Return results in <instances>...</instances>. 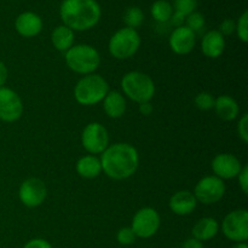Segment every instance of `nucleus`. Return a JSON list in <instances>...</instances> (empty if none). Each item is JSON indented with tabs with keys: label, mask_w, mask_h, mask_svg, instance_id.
Masks as SVG:
<instances>
[{
	"label": "nucleus",
	"mask_w": 248,
	"mask_h": 248,
	"mask_svg": "<svg viewBox=\"0 0 248 248\" xmlns=\"http://www.w3.org/2000/svg\"><path fill=\"white\" fill-rule=\"evenodd\" d=\"M222 232L227 239L234 242H246L248 239V212L236 210L225 216L222 223Z\"/></svg>",
	"instance_id": "obj_7"
},
{
	"label": "nucleus",
	"mask_w": 248,
	"mask_h": 248,
	"mask_svg": "<svg viewBox=\"0 0 248 248\" xmlns=\"http://www.w3.org/2000/svg\"><path fill=\"white\" fill-rule=\"evenodd\" d=\"M182 248H203V245L202 242L193 237V239L186 240L183 244V246H182Z\"/></svg>",
	"instance_id": "obj_34"
},
{
	"label": "nucleus",
	"mask_w": 248,
	"mask_h": 248,
	"mask_svg": "<svg viewBox=\"0 0 248 248\" xmlns=\"http://www.w3.org/2000/svg\"><path fill=\"white\" fill-rule=\"evenodd\" d=\"M235 28H236V23H235L232 19L230 18H227L224 19V21L222 22V24H220V28H219V33L222 34L223 36L224 35H230V34L234 33Z\"/></svg>",
	"instance_id": "obj_31"
},
{
	"label": "nucleus",
	"mask_w": 248,
	"mask_h": 248,
	"mask_svg": "<svg viewBox=\"0 0 248 248\" xmlns=\"http://www.w3.org/2000/svg\"><path fill=\"white\" fill-rule=\"evenodd\" d=\"M124 21H125L126 26L128 28L136 29L142 24V22L144 21V14H143L142 10L140 7H128L126 10L125 15H124Z\"/></svg>",
	"instance_id": "obj_24"
},
{
	"label": "nucleus",
	"mask_w": 248,
	"mask_h": 248,
	"mask_svg": "<svg viewBox=\"0 0 248 248\" xmlns=\"http://www.w3.org/2000/svg\"><path fill=\"white\" fill-rule=\"evenodd\" d=\"M81 143L91 154H102L109 144L108 131L99 123L89 124L82 131Z\"/></svg>",
	"instance_id": "obj_10"
},
{
	"label": "nucleus",
	"mask_w": 248,
	"mask_h": 248,
	"mask_svg": "<svg viewBox=\"0 0 248 248\" xmlns=\"http://www.w3.org/2000/svg\"><path fill=\"white\" fill-rule=\"evenodd\" d=\"M150 12L155 21L165 23L171 19L172 15H173V7H172L171 2H169L167 0H156L150 7Z\"/></svg>",
	"instance_id": "obj_23"
},
{
	"label": "nucleus",
	"mask_w": 248,
	"mask_h": 248,
	"mask_svg": "<svg viewBox=\"0 0 248 248\" xmlns=\"http://www.w3.org/2000/svg\"><path fill=\"white\" fill-rule=\"evenodd\" d=\"M218 230H219V224L217 220L215 218L205 217L198 220L196 224L194 225L193 236L194 239L201 242L210 241L218 234Z\"/></svg>",
	"instance_id": "obj_20"
},
{
	"label": "nucleus",
	"mask_w": 248,
	"mask_h": 248,
	"mask_svg": "<svg viewBox=\"0 0 248 248\" xmlns=\"http://www.w3.org/2000/svg\"><path fill=\"white\" fill-rule=\"evenodd\" d=\"M171 21H172V24H173V26L181 27L182 24L186 22V17H184L183 15L178 14V12H174L171 17Z\"/></svg>",
	"instance_id": "obj_36"
},
{
	"label": "nucleus",
	"mask_w": 248,
	"mask_h": 248,
	"mask_svg": "<svg viewBox=\"0 0 248 248\" xmlns=\"http://www.w3.org/2000/svg\"><path fill=\"white\" fill-rule=\"evenodd\" d=\"M109 92V85L103 77L89 74L78 81L74 89V97L82 106H94L104 99Z\"/></svg>",
	"instance_id": "obj_3"
},
{
	"label": "nucleus",
	"mask_w": 248,
	"mask_h": 248,
	"mask_svg": "<svg viewBox=\"0 0 248 248\" xmlns=\"http://www.w3.org/2000/svg\"><path fill=\"white\" fill-rule=\"evenodd\" d=\"M101 14V6L96 0H63L60 7L61 19L73 31L93 28Z\"/></svg>",
	"instance_id": "obj_2"
},
{
	"label": "nucleus",
	"mask_w": 248,
	"mask_h": 248,
	"mask_svg": "<svg viewBox=\"0 0 248 248\" xmlns=\"http://www.w3.org/2000/svg\"><path fill=\"white\" fill-rule=\"evenodd\" d=\"M225 194V184L217 176H207L198 182L194 190L196 200L203 205L218 202Z\"/></svg>",
	"instance_id": "obj_9"
},
{
	"label": "nucleus",
	"mask_w": 248,
	"mask_h": 248,
	"mask_svg": "<svg viewBox=\"0 0 248 248\" xmlns=\"http://www.w3.org/2000/svg\"><path fill=\"white\" fill-rule=\"evenodd\" d=\"M140 46V36L138 31L125 27L111 35L108 48L110 55L116 60H127L137 52Z\"/></svg>",
	"instance_id": "obj_6"
},
{
	"label": "nucleus",
	"mask_w": 248,
	"mask_h": 248,
	"mask_svg": "<svg viewBox=\"0 0 248 248\" xmlns=\"http://www.w3.org/2000/svg\"><path fill=\"white\" fill-rule=\"evenodd\" d=\"M7 75H9V73H7L6 65L0 61V87H4L7 80Z\"/></svg>",
	"instance_id": "obj_35"
},
{
	"label": "nucleus",
	"mask_w": 248,
	"mask_h": 248,
	"mask_svg": "<svg viewBox=\"0 0 248 248\" xmlns=\"http://www.w3.org/2000/svg\"><path fill=\"white\" fill-rule=\"evenodd\" d=\"M237 132H239L240 138H241L245 143H247L248 142V115L247 114H244L242 118L239 120Z\"/></svg>",
	"instance_id": "obj_30"
},
{
	"label": "nucleus",
	"mask_w": 248,
	"mask_h": 248,
	"mask_svg": "<svg viewBox=\"0 0 248 248\" xmlns=\"http://www.w3.org/2000/svg\"><path fill=\"white\" fill-rule=\"evenodd\" d=\"M195 106L201 110H210L215 107V98L208 92H201L195 97Z\"/></svg>",
	"instance_id": "obj_27"
},
{
	"label": "nucleus",
	"mask_w": 248,
	"mask_h": 248,
	"mask_svg": "<svg viewBox=\"0 0 248 248\" xmlns=\"http://www.w3.org/2000/svg\"><path fill=\"white\" fill-rule=\"evenodd\" d=\"M236 31L242 43L248 41V11H244L236 23Z\"/></svg>",
	"instance_id": "obj_28"
},
{
	"label": "nucleus",
	"mask_w": 248,
	"mask_h": 248,
	"mask_svg": "<svg viewBox=\"0 0 248 248\" xmlns=\"http://www.w3.org/2000/svg\"><path fill=\"white\" fill-rule=\"evenodd\" d=\"M225 48V39L218 31H210L201 40V50L206 57L218 58Z\"/></svg>",
	"instance_id": "obj_17"
},
{
	"label": "nucleus",
	"mask_w": 248,
	"mask_h": 248,
	"mask_svg": "<svg viewBox=\"0 0 248 248\" xmlns=\"http://www.w3.org/2000/svg\"><path fill=\"white\" fill-rule=\"evenodd\" d=\"M160 224H161V219H160L159 213L154 208L144 207L137 211L133 216L131 229L133 230L137 237L149 239L156 234Z\"/></svg>",
	"instance_id": "obj_8"
},
{
	"label": "nucleus",
	"mask_w": 248,
	"mask_h": 248,
	"mask_svg": "<svg viewBox=\"0 0 248 248\" xmlns=\"http://www.w3.org/2000/svg\"><path fill=\"white\" fill-rule=\"evenodd\" d=\"M212 170L220 179H232L239 176L242 170V164L235 155L219 154L213 159Z\"/></svg>",
	"instance_id": "obj_13"
},
{
	"label": "nucleus",
	"mask_w": 248,
	"mask_h": 248,
	"mask_svg": "<svg viewBox=\"0 0 248 248\" xmlns=\"http://www.w3.org/2000/svg\"><path fill=\"white\" fill-rule=\"evenodd\" d=\"M140 156L135 147L127 143H116L102 153V171L113 179H126L138 169Z\"/></svg>",
	"instance_id": "obj_1"
},
{
	"label": "nucleus",
	"mask_w": 248,
	"mask_h": 248,
	"mask_svg": "<svg viewBox=\"0 0 248 248\" xmlns=\"http://www.w3.org/2000/svg\"><path fill=\"white\" fill-rule=\"evenodd\" d=\"M15 28L19 35L24 38H33L43 29V19L35 12L26 11L18 15L15 22Z\"/></svg>",
	"instance_id": "obj_15"
},
{
	"label": "nucleus",
	"mask_w": 248,
	"mask_h": 248,
	"mask_svg": "<svg viewBox=\"0 0 248 248\" xmlns=\"http://www.w3.org/2000/svg\"><path fill=\"white\" fill-rule=\"evenodd\" d=\"M65 63L73 72L89 75L99 67L101 56L93 46L81 44L72 46L65 52Z\"/></svg>",
	"instance_id": "obj_4"
},
{
	"label": "nucleus",
	"mask_w": 248,
	"mask_h": 248,
	"mask_svg": "<svg viewBox=\"0 0 248 248\" xmlns=\"http://www.w3.org/2000/svg\"><path fill=\"white\" fill-rule=\"evenodd\" d=\"M47 189L45 183L39 178H28L21 184L18 196L21 202L27 207H38L45 201Z\"/></svg>",
	"instance_id": "obj_11"
},
{
	"label": "nucleus",
	"mask_w": 248,
	"mask_h": 248,
	"mask_svg": "<svg viewBox=\"0 0 248 248\" xmlns=\"http://www.w3.org/2000/svg\"><path fill=\"white\" fill-rule=\"evenodd\" d=\"M232 248H248V246L246 242H237V244H235Z\"/></svg>",
	"instance_id": "obj_38"
},
{
	"label": "nucleus",
	"mask_w": 248,
	"mask_h": 248,
	"mask_svg": "<svg viewBox=\"0 0 248 248\" xmlns=\"http://www.w3.org/2000/svg\"><path fill=\"white\" fill-rule=\"evenodd\" d=\"M186 23L190 31L196 33V31H200L205 27V17L200 12H193V14L186 17Z\"/></svg>",
	"instance_id": "obj_26"
},
{
	"label": "nucleus",
	"mask_w": 248,
	"mask_h": 248,
	"mask_svg": "<svg viewBox=\"0 0 248 248\" xmlns=\"http://www.w3.org/2000/svg\"><path fill=\"white\" fill-rule=\"evenodd\" d=\"M103 108L109 118L119 119L125 114L126 101L120 92L109 91L103 99Z\"/></svg>",
	"instance_id": "obj_19"
},
{
	"label": "nucleus",
	"mask_w": 248,
	"mask_h": 248,
	"mask_svg": "<svg viewBox=\"0 0 248 248\" xmlns=\"http://www.w3.org/2000/svg\"><path fill=\"white\" fill-rule=\"evenodd\" d=\"M198 6V0H174V10L184 17L195 12Z\"/></svg>",
	"instance_id": "obj_25"
},
{
	"label": "nucleus",
	"mask_w": 248,
	"mask_h": 248,
	"mask_svg": "<svg viewBox=\"0 0 248 248\" xmlns=\"http://www.w3.org/2000/svg\"><path fill=\"white\" fill-rule=\"evenodd\" d=\"M140 111L143 114V115H145V116L150 115V114H152V111H153L152 104H150L149 102H144V103H140Z\"/></svg>",
	"instance_id": "obj_37"
},
{
	"label": "nucleus",
	"mask_w": 248,
	"mask_h": 248,
	"mask_svg": "<svg viewBox=\"0 0 248 248\" xmlns=\"http://www.w3.org/2000/svg\"><path fill=\"white\" fill-rule=\"evenodd\" d=\"M196 35L186 26L177 27L170 36L171 50L177 55H186L195 47Z\"/></svg>",
	"instance_id": "obj_14"
},
{
	"label": "nucleus",
	"mask_w": 248,
	"mask_h": 248,
	"mask_svg": "<svg viewBox=\"0 0 248 248\" xmlns=\"http://www.w3.org/2000/svg\"><path fill=\"white\" fill-rule=\"evenodd\" d=\"M23 113V104L18 94L11 89L0 87V120L14 123Z\"/></svg>",
	"instance_id": "obj_12"
},
{
	"label": "nucleus",
	"mask_w": 248,
	"mask_h": 248,
	"mask_svg": "<svg viewBox=\"0 0 248 248\" xmlns=\"http://www.w3.org/2000/svg\"><path fill=\"white\" fill-rule=\"evenodd\" d=\"M121 87L124 93L138 104L149 102L155 93V85L152 78L140 72H130L124 75Z\"/></svg>",
	"instance_id": "obj_5"
},
{
	"label": "nucleus",
	"mask_w": 248,
	"mask_h": 248,
	"mask_svg": "<svg viewBox=\"0 0 248 248\" xmlns=\"http://www.w3.org/2000/svg\"><path fill=\"white\" fill-rule=\"evenodd\" d=\"M198 200L193 193L188 190L177 191L170 199V208L177 216H186L194 212Z\"/></svg>",
	"instance_id": "obj_16"
},
{
	"label": "nucleus",
	"mask_w": 248,
	"mask_h": 248,
	"mask_svg": "<svg viewBox=\"0 0 248 248\" xmlns=\"http://www.w3.org/2000/svg\"><path fill=\"white\" fill-rule=\"evenodd\" d=\"M137 236L133 232V230L131 228L126 227V228H121L120 230L118 232V235H116V240L120 245L123 246H128V245H132L133 242L136 241Z\"/></svg>",
	"instance_id": "obj_29"
},
{
	"label": "nucleus",
	"mask_w": 248,
	"mask_h": 248,
	"mask_svg": "<svg viewBox=\"0 0 248 248\" xmlns=\"http://www.w3.org/2000/svg\"><path fill=\"white\" fill-rule=\"evenodd\" d=\"M23 248H53L52 245L44 239H33L27 242Z\"/></svg>",
	"instance_id": "obj_32"
},
{
	"label": "nucleus",
	"mask_w": 248,
	"mask_h": 248,
	"mask_svg": "<svg viewBox=\"0 0 248 248\" xmlns=\"http://www.w3.org/2000/svg\"><path fill=\"white\" fill-rule=\"evenodd\" d=\"M74 31L67 26H58L51 34V41L58 51L67 52L74 44Z\"/></svg>",
	"instance_id": "obj_22"
},
{
	"label": "nucleus",
	"mask_w": 248,
	"mask_h": 248,
	"mask_svg": "<svg viewBox=\"0 0 248 248\" xmlns=\"http://www.w3.org/2000/svg\"><path fill=\"white\" fill-rule=\"evenodd\" d=\"M77 172L79 173V176L84 177V178H96L102 172L101 160L93 155L82 156L77 162Z\"/></svg>",
	"instance_id": "obj_21"
},
{
	"label": "nucleus",
	"mask_w": 248,
	"mask_h": 248,
	"mask_svg": "<svg viewBox=\"0 0 248 248\" xmlns=\"http://www.w3.org/2000/svg\"><path fill=\"white\" fill-rule=\"evenodd\" d=\"M213 108H215L217 115L225 121H232L236 119L240 111L237 102L232 97L227 96V94H223V96H219L217 99H215Z\"/></svg>",
	"instance_id": "obj_18"
},
{
	"label": "nucleus",
	"mask_w": 248,
	"mask_h": 248,
	"mask_svg": "<svg viewBox=\"0 0 248 248\" xmlns=\"http://www.w3.org/2000/svg\"><path fill=\"white\" fill-rule=\"evenodd\" d=\"M239 184L241 186L244 194L248 193V166L242 167L241 172L239 173Z\"/></svg>",
	"instance_id": "obj_33"
}]
</instances>
